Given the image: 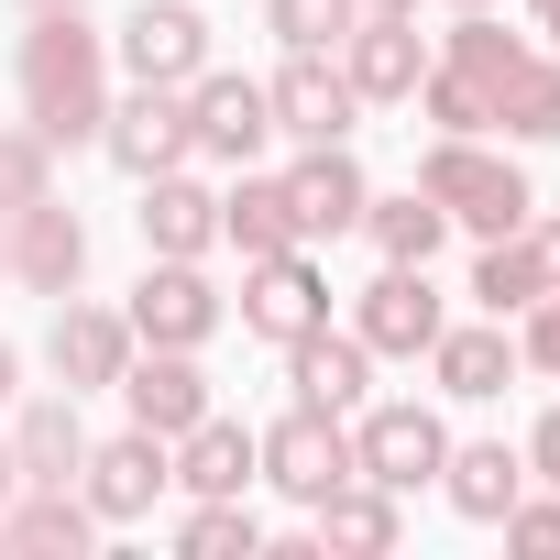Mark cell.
I'll list each match as a JSON object with an SVG mask.
<instances>
[{
  "label": "cell",
  "mask_w": 560,
  "mask_h": 560,
  "mask_svg": "<svg viewBox=\"0 0 560 560\" xmlns=\"http://www.w3.org/2000/svg\"><path fill=\"white\" fill-rule=\"evenodd\" d=\"M341 23H352V0H275V34H287L298 56H319V45H341Z\"/></svg>",
  "instance_id": "21"
},
{
  "label": "cell",
  "mask_w": 560,
  "mask_h": 560,
  "mask_svg": "<svg viewBox=\"0 0 560 560\" xmlns=\"http://www.w3.org/2000/svg\"><path fill=\"white\" fill-rule=\"evenodd\" d=\"M527 264H538V275H560V231H538V253H527Z\"/></svg>",
  "instance_id": "32"
},
{
  "label": "cell",
  "mask_w": 560,
  "mask_h": 560,
  "mask_svg": "<svg viewBox=\"0 0 560 560\" xmlns=\"http://www.w3.org/2000/svg\"><path fill=\"white\" fill-rule=\"evenodd\" d=\"M12 538H23V549H78L89 516H78V505H34V516H12Z\"/></svg>",
  "instance_id": "29"
},
{
  "label": "cell",
  "mask_w": 560,
  "mask_h": 560,
  "mask_svg": "<svg viewBox=\"0 0 560 560\" xmlns=\"http://www.w3.org/2000/svg\"><path fill=\"white\" fill-rule=\"evenodd\" d=\"M319 527H330V538H352V549H385V538H396V516H385V505H352L341 483L319 494Z\"/></svg>",
  "instance_id": "27"
},
{
  "label": "cell",
  "mask_w": 560,
  "mask_h": 560,
  "mask_svg": "<svg viewBox=\"0 0 560 560\" xmlns=\"http://www.w3.org/2000/svg\"><path fill=\"white\" fill-rule=\"evenodd\" d=\"M198 407H209V396H198L187 363H143V374H132V418H143V429H198Z\"/></svg>",
  "instance_id": "14"
},
{
  "label": "cell",
  "mask_w": 560,
  "mask_h": 560,
  "mask_svg": "<svg viewBox=\"0 0 560 560\" xmlns=\"http://www.w3.org/2000/svg\"><path fill=\"white\" fill-rule=\"evenodd\" d=\"M264 462H275V483H287V494H308V505H319L330 483H352V451H341V429H330L319 407L275 429V451H264Z\"/></svg>",
  "instance_id": "3"
},
{
  "label": "cell",
  "mask_w": 560,
  "mask_h": 560,
  "mask_svg": "<svg viewBox=\"0 0 560 560\" xmlns=\"http://www.w3.org/2000/svg\"><path fill=\"white\" fill-rule=\"evenodd\" d=\"M67 462H78V418L67 407H34L23 418V472L34 483H67Z\"/></svg>",
  "instance_id": "18"
},
{
  "label": "cell",
  "mask_w": 560,
  "mask_h": 560,
  "mask_svg": "<svg viewBox=\"0 0 560 560\" xmlns=\"http://www.w3.org/2000/svg\"><path fill=\"white\" fill-rule=\"evenodd\" d=\"M264 110H275V100H264L253 78H209V89H198V121H187V143H209V154H253V143L275 132Z\"/></svg>",
  "instance_id": "4"
},
{
  "label": "cell",
  "mask_w": 560,
  "mask_h": 560,
  "mask_svg": "<svg viewBox=\"0 0 560 560\" xmlns=\"http://www.w3.org/2000/svg\"><path fill=\"white\" fill-rule=\"evenodd\" d=\"M363 341H374V352H418V341H440V308H429V287H418L407 264L363 298Z\"/></svg>",
  "instance_id": "6"
},
{
  "label": "cell",
  "mask_w": 560,
  "mask_h": 560,
  "mask_svg": "<svg viewBox=\"0 0 560 560\" xmlns=\"http://www.w3.org/2000/svg\"><path fill=\"white\" fill-rule=\"evenodd\" d=\"M462 516H505L516 505V451H462Z\"/></svg>",
  "instance_id": "19"
},
{
  "label": "cell",
  "mask_w": 560,
  "mask_h": 560,
  "mask_svg": "<svg viewBox=\"0 0 560 560\" xmlns=\"http://www.w3.org/2000/svg\"><path fill=\"white\" fill-rule=\"evenodd\" d=\"M429 198L462 209V220H483V231H516V220H527V187H516L505 165H483V154H440V165H429Z\"/></svg>",
  "instance_id": "2"
},
{
  "label": "cell",
  "mask_w": 560,
  "mask_h": 560,
  "mask_svg": "<svg viewBox=\"0 0 560 560\" xmlns=\"http://www.w3.org/2000/svg\"><path fill=\"white\" fill-rule=\"evenodd\" d=\"M527 287H538V264H527V253H494V264L472 275V298H483V308H527Z\"/></svg>",
  "instance_id": "28"
},
{
  "label": "cell",
  "mask_w": 560,
  "mask_h": 560,
  "mask_svg": "<svg viewBox=\"0 0 560 560\" xmlns=\"http://www.w3.org/2000/svg\"><path fill=\"white\" fill-rule=\"evenodd\" d=\"M242 462H253V440H231V429H198V451H187V483H198V494H231V483H242Z\"/></svg>",
  "instance_id": "26"
},
{
  "label": "cell",
  "mask_w": 560,
  "mask_h": 560,
  "mask_svg": "<svg viewBox=\"0 0 560 560\" xmlns=\"http://www.w3.org/2000/svg\"><path fill=\"white\" fill-rule=\"evenodd\" d=\"M538 462H549V483H560V418H549V429H538Z\"/></svg>",
  "instance_id": "33"
},
{
  "label": "cell",
  "mask_w": 560,
  "mask_h": 560,
  "mask_svg": "<svg viewBox=\"0 0 560 560\" xmlns=\"http://www.w3.org/2000/svg\"><path fill=\"white\" fill-rule=\"evenodd\" d=\"M154 483H165V462H154V440H121V451H100V505H110V516H132V505H154Z\"/></svg>",
  "instance_id": "16"
},
{
  "label": "cell",
  "mask_w": 560,
  "mask_h": 560,
  "mask_svg": "<svg viewBox=\"0 0 560 560\" xmlns=\"http://www.w3.org/2000/svg\"><path fill=\"white\" fill-rule=\"evenodd\" d=\"M352 78H363V89H418V45H407L396 23H374L363 56H352Z\"/></svg>",
  "instance_id": "22"
},
{
  "label": "cell",
  "mask_w": 560,
  "mask_h": 560,
  "mask_svg": "<svg viewBox=\"0 0 560 560\" xmlns=\"http://www.w3.org/2000/svg\"><path fill=\"white\" fill-rule=\"evenodd\" d=\"M298 385H308V407H352V396H363V341L298 330Z\"/></svg>",
  "instance_id": "13"
},
{
  "label": "cell",
  "mask_w": 560,
  "mask_h": 560,
  "mask_svg": "<svg viewBox=\"0 0 560 560\" xmlns=\"http://www.w3.org/2000/svg\"><path fill=\"white\" fill-rule=\"evenodd\" d=\"M0 385H12V352H0Z\"/></svg>",
  "instance_id": "35"
},
{
  "label": "cell",
  "mask_w": 560,
  "mask_h": 560,
  "mask_svg": "<svg viewBox=\"0 0 560 560\" xmlns=\"http://www.w3.org/2000/svg\"><path fill=\"white\" fill-rule=\"evenodd\" d=\"M287 198H298V231H352V220H363V176H352L341 154H319Z\"/></svg>",
  "instance_id": "12"
},
{
  "label": "cell",
  "mask_w": 560,
  "mask_h": 560,
  "mask_svg": "<svg viewBox=\"0 0 560 560\" xmlns=\"http://www.w3.org/2000/svg\"><path fill=\"white\" fill-rule=\"evenodd\" d=\"M505 538H527V549H560V505H527V516L505 505Z\"/></svg>",
  "instance_id": "31"
},
{
  "label": "cell",
  "mask_w": 560,
  "mask_h": 560,
  "mask_svg": "<svg viewBox=\"0 0 560 560\" xmlns=\"http://www.w3.org/2000/svg\"><path fill=\"white\" fill-rule=\"evenodd\" d=\"M143 242L198 253V242H209V198H198V187H176V176H154V198H143Z\"/></svg>",
  "instance_id": "15"
},
{
  "label": "cell",
  "mask_w": 560,
  "mask_h": 560,
  "mask_svg": "<svg viewBox=\"0 0 560 560\" xmlns=\"http://www.w3.org/2000/svg\"><path fill=\"white\" fill-rule=\"evenodd\" d=\"M275 110H287V132H308V143L352 132V89H341V78H319V67H287V89H275Z\"/></svg>",
  "instance_id": "11"
},
{
  "label": "cell",
  "mask_w": 560,
  "mask_h": 560,
  "mask_svg": "<svg viewBox=\"0 0 560 560\" xmlns=\"http://www.w3.org/2000/svg\"><path fill=\"white\" fill-rule=\"evenodd\" d=\"M374 231H385V253H396V264H429V242H440V198H396Z\"/></svg>",
  "instance_id": "25"
},
{
  "label": "cell",
  "mask_w": 560,
  "mask_h": 560,
  "mask_svg": "<svg viewBox=\"0 0 560 560\" xmlns=\"http://www.w3.org/2000/svg\"><path fill=\"white\" fill-rule=\"evenodd\" d=\"M440 374H451V396H494V385H505V341H494V330H472V341H451V352H440Z\"/></svg>",
  "instance_id": "24"
},
{
  "label": "cell",
  "mask_w": 560,
  "mask_h": 560,
  "mask_svg": "<svg viewBox=\"0 0 560 560\" xmlns=\"http://www.w3.org/2000/svg\"><path fill=\"white\" fill-rule=\"evenodd\" d=\"M429 462H440V429H429L418 407H385V418L363 429V472H374V483H418Z\"/></svg>",
  "instance_id": "9"
},
{
  "label": "cell",
  "mask_w": 560,
  "mask_h": 560,
  "mask_svg": "<svg viewBox=\"0 0 560 560\" xmlns=\"http://www.w3.org/2000/svg\"><path fill=\"white\" fill-rule=\"evenodd\" d=\"M110 363H121V330H110V319H67V330H56V374H89V385H100Z\"/></svg>",
  "instance_id": "23"
},
{
  "label": "cell",
  "mask_w": 560,
  "mask_h": 560,
  "mask_svg": "<svg viewBox=\"0 0 560 560\" xmlns=\"http://www.w3.org/2000/svg\"><path fill=\"white\" fill-rule=\"evenodd\" d=\"M385 12H396V0H385Z\"/></svg>",
  "instance_id": "36"
},
{
  "label": "cell",
  "mask_w": 560,
  "mask_h": 560,
  "mask_svg": "<svg viewBox=\"0 0 560 560\" xmlns=\"http://www.w3.org/2000/svg\"><path fill=\"white\" fill-rule=\"evenodd\" d=\"M187 549H198V560H220V549H253V516L209 505V516H187Z\"/></svg>",
  "instance_id": "30"
},
{
  "label": "cell",
  "mask_w": 560,
  "mask_h": 560,
  "mask_svg": "<svg viewBox=\"0 0 560 560\" xmlns=\"http://www.w3.org/2000/svg\"><path fill=\"white\" fill-rule=\"evenodd\" d=\"M253 330H275V341L319 330V275H308L298 253H264V287H253Z\"/></svg>",
  "instance_id": "7"
},
{
  "label": "cell",
  "mask_w": 560,
  "mask_h": 560,
  "mask_svg": "<svg viewBox=\"0 0 560 560\" xmlns=\"http://www.w3.org/2000/svg\"><path fill=\"white\" fill-rule=\"evenodd\" d=\"M78 220L67 209H34V242H23V264H34V287H67V275H78Z\"/></svg>",
  "instance_id": "20"
},
{
  "label": "cell",
  "mask_w": 560,
  "mask_h": 560,
  "mask_svg": "<svg viewBox=\"0 0 560 560\" xmlns=\"http://www.w3.org/2000/svg\"><path fill=\"white\" fill-rule=\"evenodd\" d=\"M34 121H45L56 143L100 121V56H89L78 23H45V34H34Z\"/></svg>",
  "instance_id": "1"
},
{
  "label": "cell",
  "mask_w": 560,
  "mask_h": 560,
  "mask_svg": "<svg viewBox=\"0 0 560 560\" xmlns=\"http://www.w3.org/2000/svg\"><path fill=\"white\" fill-rule=\"evenodd\" d=\"M231 231H242L253 253H287V242H298V198H287V187H242V198H231Z\"/></svg>",
  "instance_id": "17"
},
{
  "label": "cell",
  "mask_w": 560,
  "mask_h": 560,
  "mask_svg": "<svg viewBox=\"0 0 560 560\" xmlns=\"http://www.w3.org/2000/svg\"><path fill=\"white\" fill-rule=\"evenodd\" d=\"M110 154H121L132 176H165V165L187 154V110H176L165 89H154V100H132V110H121V132H110Z\"/></svg>",
  "instance_id": "8"
},
{
  "label": "cell",
  "mask_w": 560,
  "mask_h": 560,
  "mask_svg": "<svg viewBox=\"0 0 560 560\" xmlns=\"http://www.w3.org/2000/svg\"><path fill=\"white\" fill-rule=\"evenodd\" d=\"M198 56H209V23L187 12V0H165V12H132V67L165 89V78H198Z\"/></svg>",
  "instance_id": "5"
},
{
  "label": "cell",
  "mask_w": 560,
  "mask_h": 560,
  "mask_svg": "<svg viewBox=\"0 0 560 560\" xmlns=\"http://www.w3.org/2000/svg\"><path fill=\"white\" fill-rule=\"evenodd\" d=\"M12 472H23V462H12V451H0V494H12Z\"/></svg>",
  "instance_id": "34"
},
{
  "label": "cell",
  "mask_w": 560,
  "mask_h": 560,
  "mask_svg": "<svg viewBox=\"0 0 560 560\" xmlns=\"http://www.w3.org/2000/svg\"><path fill=\"white\" fill-rule=\"evenodd\" d=\"M132 319H143L154 341H198L220 308H209V287H198L187 264H165V275H143V308H132Z\"/></svg>",
  "instance_id": "10"
}]
</instances>
